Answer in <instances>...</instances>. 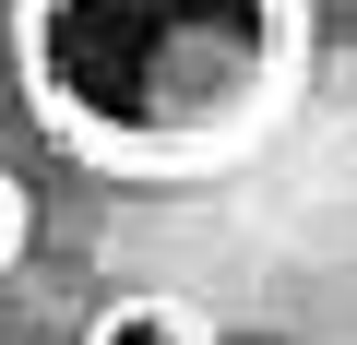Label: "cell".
<instances>
[{
  "mask_svg": "<svg viewBox=\"0 0 357 345\" xmlns=\"http://www.w3.org/2000/svg\"><path fill=\"white\" fill-rule=\"evenodd\" d=\"M84 345H215V333L191 321V298H119V309H96Z\"/></svg>",
  "mask_w": 357,
  "mask_h": 345,
  "instance_id": "obj_2",
  "label": "cell"
},
{
  "mask_svg": "<svg viewBox=\"0 0 357 345\" xmlns=\"http://www.w3.org/2000/svg\"><path fill=\"white\" fill-rule=\"evenodd\" d=\"M13 84L107 179H215L298 119L310 0H13Z\"/></svg>",
  "mask_w": 357,
  "mask_h": 345,
  "instance_id": "obj_1",
  "label": "cell"
},
{
  "mask_svg": "<svg viewBox=\"0 0 357 345\" xmlns=\"http://www.w3.org/2000/svg\"><path fill=\"white\" fill-rule=\"evenodd\" d=\"M13 262H24V179L0 167V274H13Z\"/></svg>",
  "mask_w": 357,
  "mask_h": 345,
  "instance_id": "obj_3",
  "label": "cell"
}]
</instances>
